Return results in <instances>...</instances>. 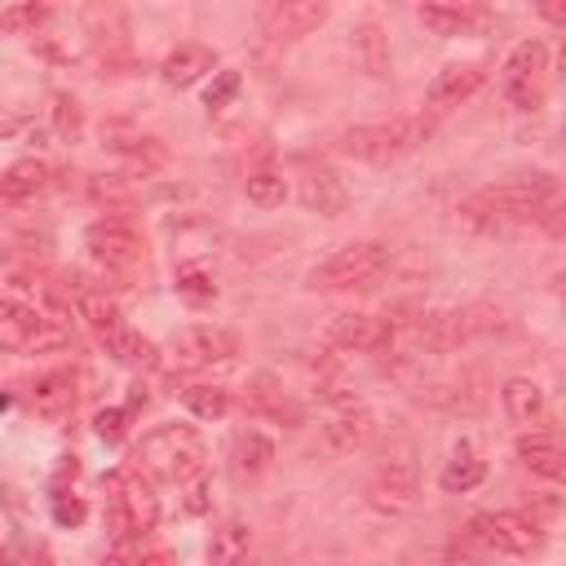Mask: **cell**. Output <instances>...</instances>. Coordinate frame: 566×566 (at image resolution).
Listing matches in <instances>:
<instances>
[{"instance_id":"10","label":"cell","mask_w":566,"mask_h":566,"mask_svg":"<svg viewBox=\"0 0 566 566\" xmlns=\"http://www.w3.org/2000/svg\"><path fill=\"white\" fill-rule=\"evenodd\" d=\"M84 248H88V256H93L102 270H133V265L142 261V239H137V230H133L128 221H119V217L93 221V226L84 230Z\"/></svg>"},{"instance_id":"31","label":"cell","mask_w":566,"mask_h":566,"mask_svg":"<svg viewBox=\"0 0 566 566\" xmlns=\"http://www.w3.org/2000/svg\"><path fill=\"white\" fill-rule=\"evenodd\" d=\"M181 398H186L190 416H199V420H221L230 411V389H221V385H190Z\"/></svg>"},{"instance_id":"36","label":"cell","mask_w":566,"mask_h":566,"mask_svg":"<svg viewBox=\"0 0 566 566\" xmlns=\"http://www.w3.org/2000/svg\"><path fill=\"white\" fill-rule=\"evenodd\" d=\"M84 500L80 495H53V522L57 526H80L84 522Z\"/></svg>"},{"instance_id":"13","label":"cell","mask_w":566,"mask_h":566,"mask_svg":"<svg viewBox=\"0 0 566 566\" xmlns=\"http://www.w3.org/2000/svg\"><path fill=\"white\" fill-rule=\"evenodd\" d=\"M323 22H327L323 0H270L261 9V31L270 40H296V35H310Z\"/></svg>"},{"instance_id":"32","label":"cell","mask_w":566,"mask_h":566,"mask_svg":"<svg viewBox=\"0 0 566 566\" xmlns=\"http://www.w3.org/2000/svg\"><path fill=\"white\" fill-rule=\"evenodd\" d=\"M172 287H177L181 296H190V301H212V296H217L212 274H208L203 265H190V261L172 270Z\"/></svg>"},{"instance_id":"5","label":"cell","mask_w":566,"mask_h":566,"mask_svg":"<svg viewBox=\"0 0 566 566\" xmlns=\"http://www.w3.org/2000/svg\"><path fill=\"white\" fill-rule=\"evenodd\" d=\"M385 265H389V243H380V239H358V243L336 248V252H332V256H323L318 265H310L305 287H314V292L367 287Z\"/></svg>"},{"instance_id":"1","label":"cell","mask_w":566,"mask_h":566,"mask_svg":"<svg viewBox=\"0 0 566 566\" xmlns=\"http://www.w3.org/2000/svg\"><path fill=\"white\" fill-rule=\"evenodd\" d=\"M557 199V181L548 172H513L495 186H482L460 203V212L478 226H504V221H526L544 212Z\"/></svg>"},{"instance_id":"34","label":"cell","mask_w":566,"mask_h":566,"mask_svg":"<svg viewBox=\"0 0 566 566\" xmlns=\"http://www.w3.org/2000/svg\"><path fill=\"white\" fill-rule=\"evenodd\" d=\"M234 93H239V71H217V80H212L208 93H203V106H208V111H221V106L234 102Z\"/></svg>"},{"instance_id":"24","label":"cell","mask_w":566,"mask_h":566,"mask_svg":"<svg viewBox=\"0 0 566 566\" xmlns=\"http://www.w3.org/2000/svg\"><path fill=\"white\" fill-rule=\"evenodd\" d=\"M349 53L367 75H389V44L376 22H363L349 31Z\"/></svg>"},{"instance_id":"26","label":"cell","mask_w":566,"mask_h":566,"mask_svg":"<svg viewBox=\"0 0 566 566\" xmlns=\"http://www.w3.org/2000/svg\"><path fill=\"white\" fill-rule=\"evenodd\" d=\"M243 190H248V199H252L256 208H279V203L287 199V177H283V168H274V164H256V168L248 172Z\"/></svg>"},{"instance_id":"33","label":"cell","mask_w":566,"mask_h":566,"mask_svg":"<svg viewBox=\"0 0 566 566\" xmlns=\"http://www.w3.org/2000/svg\"><path fill=\"white\" fill-rule=\"evenodd\" d=\"M44 18H49L44 4H4V9H0V27H4V31H22V27H35V22H44Z\"/></svg>"},{"instance_id":"22","label":"cell","mask_w":566,"mask_h":566,"mask_svg":"<svg viewBox=\"0 0 566 566\" xmlns=\"http://www.w3.org/2000/svg\"><path fill=\"white\" fill-rule=\"evenodd\" d=\"M31 407H35L40 416H49V420L66 416V411L75 407V380H71L66 371H44V376L31 385Z\"/></svg>"},{"instance_id":"28","label":"cell","mask_w":566,"mask_h":566,"mask_svg":"<svg viewBox=\"0 0 566 566\" xmlns=\"http://www.w3.org/2000/svg\"><path fill=\"white\" fill-rule=\"evenodd\" d=\"M486 478V464L464 447V451H455L451 460H447V469L438 473V482H442V491H451V495H464V491H473L478 482Z\"/></svg>"},{"instance_id":"30","label":"cell","mask_w":566,"mask_h":566,"mask_svg":"<svg viewBox=\"0 0 566 566\" xmlns=\"http://www.w3.org/2000/svg\"><path fill=\"white\" fill-rule=\"evenodd\" d=\"M106 354H115V363H124V367H133V371H150V367L159 363V349H155L142 332H133V327H128Z\"/></svg>"},{"instance_id":"4","label":"cell","mask_w":566,"mask_h":566,"mask_svg":"<svg viewBox=\"0 0 566 566\" xmlns=\"http://www.w3.org/2000/svg\"><path fill=\"white\" fill-rule=\"evenodd\" d=\"M429 133H433V119H424V115H394V119H380V124L345 128L336 146H340L345 155H354V159L389 164V159L411 155Z\"/></svg>"},{"instance_id":"20","label":"cell","mask_w":566,"mask_h":566,"mask_svg":"<svg viewBox=\"0 0 566 566\" xmlns=\"http://www.w3.org/2000/svg\"><path fill=\"white\" fill-rule=\"evenodd\" d=\"M416 18H420L433 35H464L469 27L482 22V9H478V4H460V0H433V4H420Z\"/></svg>"},{"instance_id":"37","label":"cell","mask_w":566,"mask_h":566,"mask_svg":"<svg viewBox=\"0 0 566 566\" xmlns=\"http://www.w3.org/2000/svg\"><path fill=\"white\" fill-rule=\"evenodd\" d=\"M4 566H53V557H49V548H31V553H9L4 557Z\"/></svg>"},{"instance_id":"19","label":"cell","mask_w":566,"mask_h":566,"mask_svg":"<svg viewBox=\"0 0 566 566\" xmlns=\"http://www.w3.org/2000/svg\"><path fill=\"white\" fill-rule=\"evenodd\" d=\"M301 203L318 217H340L345 212V186L336 181L332 168H305L301 177Z\"/></svg>"},{"instance_id":"15","label":"cell","mask_w":566,"mask_h":566,"mask_svg":"<svg viewBox=\"0 0 566 566\" xmlns=\"http://www.w3.org/2000/svg\"><path fill=\"white\" fill-rule=\"evenodd\" d=\"M482 84H486V71H482L478 62H455V66H442V71L429 80L424 97H429L433 111H447V106H460L464 97H473Z\"/></svg>"},{"instance_id":"12","label":"cell","mask_w":566,"mask_h":566,"mask_svg":"<svg viewBox=\"0 0 566 566\" xmlns=\"http://www.w3.org/2000/svg\"><path fill=\"white\" fill-rule=\"evenodd\" d=\"M371 429H376V420H371V411H367L363 398L327 389V424H323V438H327L332 451H358L371 438Z\"/></svg>"},{"instance_id":"21","label":"cell","mask_w":566,"mask_h":566,"mask_svg":"<svg viewBox=\"0 0 566 566\" xmlns=\"http://www.w3.org/2000/svg\"><path fill=\"white\" fill-rule=\"evenodd\" d=\"M248 548H252L248 522H243V517H226V522L212 531L208 562H212V566H248Z\"/></svg>"},{"instance_id":"27","label":"cell","mask_w":566,"mask_h":566,"mask_svg":"<svg viewBox=\"0 0 566 566\" xmlns=\"http://www.w3.org/2000/svg\"><path fill=\"white\" fill-rule=\"evenodd\" d=\"M270 460H274V442H270L265 433L248 429V433H239V438H234V469H239L243 478L265 473V469H270Z\"/></svg>"},{"instance_id":"6","label":"cell","mask_w":566,"mask_h":566,"mask_svg":"<svg viewBox=\"0 0 566 566\" xmlns=\"http://www.w3.org/2000/svg\"><path fill=\"white\" fill-rule=\"evenodd\" d=\"M416 495H420V469H416V455L411 447H398L389 451L376 469H371V482H367V504L398 517L407 509H416Z\"/></svg>"},{"instance_id":"39","label":"cell","mask_w":566,"mask_h":566,"mask_svg":"<svg viewBox=\"0 0 566 566\" xmlns=\"http://www.w3.org/2000/svg\"><path fill=\"white\" fill-rule=\"evenodd\" d=\"M562 66H566V44H562Z\"/></svg>"},{"instance_id":"11","label":"cell","mask_w":566,"mask_h":566,"mask_svg":"<svg viewBox=\"0 0 566 566\" xmlns=\"http://www.w3.org/2000/svg\"><path fill=\"white\" fill-rule=\"evenodd\" d=\"M239 349L234 332L226 327H212V323H195V327H181L168 345L172 363L186 367V371H199V367H212V363H226L230 354Z\"/></svg>"},{"instance_id":"23","label":"cell","mask_w":566,"mask_h":566,"mask_svg":"<svg viewBox=\"0 0 566 566\" xmlns=\"http://www.w3.org/2000/svg\"><path fill=\"white\" fill-rule=\"evenodd\" d=\"M517 455H522V464L535 478H548V482H562L566 486V447H557L548 438H522L517 442Z\"/></svg>"},{"instance_id":"35","label":"cell","mask_w":566,"mask_h":566,"mask_svg":"<svg viewBox=\"0 0 566 566\" xmlns=\"http://www.w3.org/2000/svg\"><path fill=\"white\" fill-rule=\"evenodd\" d=\"M97 438L102 442H119L124 433H128V411L124 407H106V411H97Z\"/></svg>"},{"instance_id":"16","label":"cell","mask_w":566,"mask_h":566,"mask_svg":"<svg viewBox=\"0 0 566 566\" xmlns=\"http://www.w3.org/2000/svg\"><path fill=\"white\" fill-rule=\"evenodd\" d=\"M75 305H80V318L93 327V336H97L106 349H111V345H115V340L128 332V318L119 314V305H115L106 292H93V287H84V292L75 296Z\"/></svg>"},{"instance_id":"7","label":"cell","mask_w":566,"mask_h":566,"mask_svg":"<svg viewBox=\"0 0 566 566\" xmlns=\"http://www.w3.org/2000/svg\"><path fill=\"white\" fill-rule=\"evenodd\" d=\"M106 491H111V513H115V526L124 535H146L155 522H159V500H155V486L142 478V469H119L106 478Z\"/></svg>"},{"instance_id":"25","label":"cell","mask_w":566,"mask_h":566,"mask_svg":"<svg viewBox=\"0 0 566 566\" xmlns=\"http://www.w3.org/2000/svg\"><path fill=\"white\" fill-rule=\"evenodd\" d=\"M500 402H504V416H509V420L531 424V420H539V411H544V389H539L535 380H526V376H513V380L500 389Z\"/></svg>"},{"instance_id":"3","label":"cell","mask_w":566,"mask_h":566,"mask_svg":"<svg viewBox=\"0 0 566 566\" xmlns=\"http://www.w3.org/2000/svg\"><path fill=\"white\" fill-rule=\"evenodd\" d=\"M71 340V323L62 314L40 310L35 301H22L18 292H9L0 301V345L13 354H49L62 349Z\"/></svg>"},{"instance_id":"18","label":"cell","mask_w":566,"mask_h":566,"mask_svg":"<svg viewBox=\"0 0 566 566\" xmlns=\"http://www.w3.org/2000/svg\"><path fill=\"white\" fill-rule=\"evenodd\" d=\"M212 66H217L212 49H203V44H177V49L164 57L159 75H164V84H172V88H190V84H199Z\"/></svg>"},{"instance_id":"8","label":"cell","mask_w":566,"mask_h":566,"mask_svg":"<svg viewBox=\"0 0 566 566\" xmlns=\"http://www.w3.org/2000/svg\"><path fill=\"white\" fill-rule=\"evenodd\" d=\"M469 539H478L482 548L504 553V557H531V553L544 548V531H539L535 522H526L522 513H509V509H500V513H478V517L469 522Z\"/></svg>"},{"instance_id":"38","label":"cell","mask_w":566,"mask_h":566,"mask_svg":"<svg viewBox=\"0 0 566 566\" xmlns=\"http://www.w3.org/2000/svg\"><path fill=\"white\" fill-rule=\"evenodd\" d=\"M539 13L553 18V22H566V4H539Z\"/></svg>"},{"instance_id":"9","label":"cell","mask_w":566,"mask_h":566,"mask_svg":"<svg viewBox=\"0 0 566 566\" xmlns=\"http://www.w3.org/2000/svg\"><path fill=\"white\" fill-rule=\"evenodd\" d=\"M544 75H548V44L544 40H522L513 44V53L504 57V71H500V88L513 106L531 111L544 93Z\"/></svg>"},{"instance_id":"17","label":"cell","mask_w":566,"mask_h":566,"mask_svg":"<svg viewBox=\"0 0 566 566\" xmlns=\"http://www.w3.org/2000/svg\"><path fill=\"white\" fill-rule=\"evenodd\" d=\"M53 186V168L44 159H18L4 177H0V199L4 203H31L35 195H44Z\"/></svg>"},{"instance_id":"14","label":"cell","mask_w":566,"mask_h":566,"mask_svg":"<svg viewBox=\"0 0 566 566\" xmlns=\"http://www.w3.org/2000/svg\"><path fill=\"white\" fill-rule=\"evenodd\" d=\"M327 340L345 354H371L389 345V318L376 314H332L327 318Z\"/></svg>"},{"instance_id":"2","label":"cell","mask_w":566,"mask_h":566,"mask_svg":"<svg viewBox=\"0 0 566 566\" xmlns=\"http://www.w3.org/2000/svg\"><path fill=\"white\" fill-rule=\"evenodd\" d=\"M137 469L164 482H190L208 464V447L190 424H159L137 442Z\"/></svg>"},{"instance_id":"29","label":"cell","mask_w":566,"mask_h":566,"mask_svg":"<svg viewBox=\"0 0 566 566\" xmlns=\"http://www.w3.org/2000/svg\"><path fill=\"white\" fill-rule=\"evenodd\" d=\"M248 407L252 411H261V416H296L292 407H287V394H283V385L270 376V371H256L252 376V389H248Z\"/></svg>"}]
</instances>
